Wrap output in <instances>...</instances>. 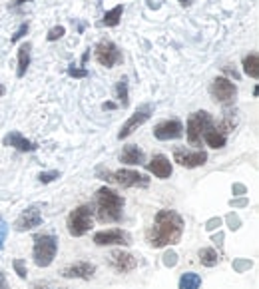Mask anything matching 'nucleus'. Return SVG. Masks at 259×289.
I'll use <instances>...</instances> for the list:
<instances>
[{
  "mask_svg": "<svg viewBox=\"0 0 259 289\" xmlns=\"http://www.w3.org/2000/svg\"><path fill=\"white\" fill-rule=\"evenodd\" d=\"M199 287H201V277L197 273L188 271V273H184L180 277V289H199Z\"/></svg>",
  "mask_w": 259,
  "mask_h": 289,
  "instance_id": "24",
  "label": "nucleus"
},
{
  "mask_svg": "<svg viewBox=\"0 0 259 289\" xmlns=\"http://www.w3.org/2000/svg\"><path fill=\"white\" fill-rule=\"evenodd\" d=\"M12 267H14L16 275H18L20 279H26L28 271H26V261H24V259H14V261H12Z\"/></svg>",
  "mask_w": 259,
  "mask_h": 289,
  "instance_id": "26",
  "label": "nucleus"
},
{
  "mask_svg": "<svg viewBox=\"0 0 259 289\" xmlns=\"http://www.w3.org/2000/svg\"><path fill=\"white\" fill-rule=\"evenodd\" d=\"M2 94H4V86L0 84V96H2Z\"/></svg>",
  "mask_w": 259,
  "mask_h": 289,
  "instance_id": "43",
  "label": "nucleus"
},
{
  "mask_svg": "<svg viewBox=\"0 0 259 289\" xmlns=\"http://www.w3.org/2000/svg\"><path fill=\"white\" fill-rule=\"evenodd\" d=\"M144 150L142 148H138L136 144H128V146H124V150H122V154H120V161L122 163H126V166H142L144 163Z\"/></svg>",
  "mask_w": 259,
  "mask_h": 289,
  "instance_id": "19",
  "label": "nucleus"
},
{
  "mask_svg": "<svg viewBox=\"0 0 259 289\" xmlns=\"http://www.w3.org/2000/svg\"><path fill=\"white\" fill-rule=\"evenodd\" d=\"M108 257H110V265H112L116 271H120V273H128V271L138 267V259L132 256V254H128V252L116 250V252H112Z\"/></svg>",
  "mask_w": 259,
  "mask_h": 289,
  "instance_id": "15",
  "label": "nucleus"
},
{
  "mask_svg": "<svg viewBox=\"0 0 259 289\" xmlns=\"http://www.w3.org/2000/svg\"><path fill=\"white\" fill-rule=\"evenodd\" d=\"M247 193V188L243 184H233V195H243Z\"/></svg>",
  "mask_w": 259,
  "mask_h": 289,
  "instance_id": "37",
  "label": "nucleus"
},
{
  "mask_svg": "<svg viewBox=\"0 0 259 289\" xmlns=\"http://www.w3.org/2000/svg\"><path fill=\"white\" fill-rule=\"evenodd\" d=\"M34 289H46V285H36Z\"/></svg>",
  "mask_w": 259,
  "mask_h": 289,
  "instance_id": "44",
  "label": "nucleus"
},
{
  "mask_svg": "<svg viewBox=\"0 0 259 289\" xmlns=\"http://www.w3.org/2000/svg\"><path fill=\"white\" fill-rule=\"evenodd\" d=\"M197 256H199L201 265H205V267H215L220 263V254L213 247H203V250H199Z\"/></svg>",
  "mask_w": 259,
  "mask_h": 289,
  "instance_id": "23",
  "label": "nucleus"
},
{
  "mask_svg": "<svg viewBox=\"0 0 259 289\" xmlns=\"http://www.w3.org/2000/svg\"><path fill=\"white\" fill-rule=\"evenodd\" d=\"M122 14H124V4H118V6H114L112 10H108V12L104 14V18H102V24H104V26H110V28H114V26H118V24H120V20H122Z\"/></svg>",
  "mask_w": 259,
  "mask_h": 289,
  "instance_id": "21",
  "label": "nucleus"
},
{
  "mask_svg": "<svg viewBox=\"0 0 259 289\" xmlns=\"http://www.w3.org/2000/svg\"><path fill=\"white\" fill-rule=\"evenodd\" d=\"M243 72L249 76V78H259V56L257 52H251L243 58Z\"/></svg>",
  "mask_w": 259,
  "mask_h": 289,
  "instance_id": "22",
  "label": "nucleus"
},
{
  "mask_svg": "<svg viewBox=\"0 0 259 289\" xmlns=\"http://www.w3.org/2000/svg\"><path fill=\"white\" fill-rule=\"evenodd\" d=\"M182 233H184L182 216L174 210H160L146 237L152 247H165V245H176L182 239Z\"/></svg>",
  "mask_w": 259,
  "mask_h": 289,
  "instance_id": "1",
  "label": "nucleus"
},
{
  "mask_svg": "<svg viewBox=\"0 0 259 289\" xmlns=\"http://www.w3.org/2000/svg\"><path fill=\"white\" fill-rule=\"evenodd\" d=\"M96 273V265L90 261H78L62 269V277L66 279H92Z\"/></svg>",
  "mask_w": 259,
  "mask_h": 289,
  "instance_id": "14",
  "label": "nucleus"
},
{
  "mask_svg": "<svg viewBox=\"0 0 259 289\" xmlns=\"http://www.w3.org/2000/svg\"><path fill=\"white\" fill-rule=\"evenodd\" d=\"M94 58L100 66L104 68H114L116 64L122 62V50L108 38L100 40L96 46H94Z\"/></svg>",
  "mask_w": 259,
  "mask_h": 289,
  "instance_id": "7",
  "label": "nucleus"
},
{
  "mask_svg": "<svg viewBox=\"0 0 259 289\" xmlns=\"http://www.w3.org/2000/svg\"><path fill=\"white\" fill-rule=\"evenodd\" d=\"M26 2H32V0H14V2H12V6H14V8H20V6H22V4H26Z\"/></svg>",
  "mask_w": 259,
  "mask_h": 289,
  "instance_id": "40",
  "label": "nucleus"
},
{
  "mask_svg": "<svg viewBox=\"0 0 259 289\" xmlns=\"http://www.w3.org/2000/svg\"><path fill=\"white\" fill-rule=\"evenodd\" d=\"M222 239H224V233H218V235H213V241H215V243H222Z\"/></svg>",
  "mask_w": 259,
  "mask_h": 289,
  "instance_id": "42",
  "label": "nucleus"
},
{
  "mask_svg": "<svg viewBox=\"0 0 259 289\" xmlns=\"http://www.w3.org/2000/svg\"><path fill=\"white\" fill-rule=\"evenodd\" d=\"M58 254V237L50 233H42L34 237L32 257L38 267H48Z\"/></svg>",
  "mask_w": 259,
  "mask_h": 289,
  "instance_id": "3",
  "label": "nucleus"
},
{
  "mask_svg": "<svg viewBox=\"0 0 259 289\" xmlns=\"http://www.w3.org/2000/svg\"><path fill=\"white\" fill-rule=\"evenodd\" d=\"M64 289H66V287H64Z\"/></svg>",
  "mask_w": 259,
  "mask_h": 289,
  "instance_id": "45",
  "label": "nucleus"
},
{
  "mask_svg": "<svg viewBox=\"0 0 259 289\" xmlns=\"http://www.w3.org/2000/svg\"><path fill=\"white\" fill-rule=\"evenodd\" d=\"M116 96H118V100H120L122 108H126V106L130 104V98H128V78H126V76L118 80V84H116Z\"/></svg>",
  "mask_w": 259,
  "mask_h": 289,
  "instance_id": "25",
  "label": "nucleus"
},
{
  "mask_svg": "<svg viewBox=\"0 0 259 289\" xmlns=\"http://www.w3.org/2000/svg\"><path fill=\"white\" fill-rule=\"evenodd\" d=\"M2 146H8V148H14L18 152H36L38 150V144H34L30 140H26L20 132H10L2 138Z\"/></svg>",
  "mask_w": 259,
  "mask_h": 289,
  "instance_id": "16",
  "label": "nucleus"
},
{
  "mask_svg": "<svg viewBox=\"0 0 259 289\" xmlns=\"http://www.w3.org/2000/svg\"><path fill=\"white\" fill-rule=\"evenodd\" d=\"M28 28H30V24H28V22H22V24H20V28H18L16 32L12 34V38H10V42L14 44V42H18L20 38H24V36H26V32H28Z\"/></svg>",
  "mask_w": 259,
  "mask_h": 289,
  "instance_id": "31",
  "label": "nucleus"
},
{
  "mask_svg": "<svg viewBox=\"0 0 259 289\" xmlns=\"http://www.w3.org/2000/svg\"><path fill=\"white\" fill-rule=\"evenodd\" d=\"M247 203H249V201H247L245 197H241V199H231V201H229L231 208H245Z\"/></svg>",
  "mask_w": 259,
  "mask_h": 289,
  "instance_id": "36",
  "label": "nucleus"
},
{
  "mask_svg": "<svg viewBox=\"0 0 259 289\" xmlns=\"http://www.w3.org/2000/svg\"><path fill=\"white\" fill-rule=\"evenodd\" d=\"M40 224H42V212H40V205L34 203V205H28L18 216V220L14 222V229L16 231H30V229H36Z\"/></svg>",
  "mask_w": 259,
  "mask_h": 289,
  "instance_id": "12",
  "label": "nucleus"
},
{
  "mask_svg": "<svg viewBox=\"0 0 259 289\" xmlns=\"http://www.w3.org/2000/svg\"><path fill=\"white\" fill-rule=\"evenodd\" d=\"M6 233H8V224L0 218V250H2V243H4V239H6Z\"/></svg>",
  "mask_w": 259,
  "mask_h": 289,
  "instance_id": "34",
  "label": "nucleus"
},
{
  "mask_svg": "<svg viewBox=\"0 0 259 289\" xmlns=\"http://www.w3.org/2000/svg\"><path fill=\"white\" fill-rule=\"evenodd\" d=\"M209 94L220 104H231L237 96V86L227 78H215L209 86Z\"/></svg>",
  "mask_w": 259,
  "mask_h": 289,
  "instance_id": "9",
  "label": "nucleus"
},
{
  "mask_svg": "<svg viewBox=\"0 0 259 289\" xmlns=\"http://www.w3.org/2000/svg\"><path fill=\"white\" fill-rule=\"evenodd\" d=\"M174 161H178L182 168H199L207 161V154L203 150H186V148H174Z\"/></svg>",
  "mask_w": 259,
  "mask_h": 289,
  "instance_id": "10",
  "label": "nucleus"
},
{
  "mask_svg": "<svg viewBox=\"0 0 259 289\" xmlns=\"http://www.w3.org/2000/svg\"><path fill=\"white\" fill-rule=\"evenodd\" d=\"M251 265H253L251 259H235V261H233V269H235L237 273H243V271L249 269Z\"/></svg>",
  "mask_w": 259,
  "mask_h": 289,
  "instance_id": "30",
  "label": "nucleus"
},
{
  "mask_svg": "<svg viewBox=\"0 0 259 289\" xmlns=\"http://www.w3.org/2000/svg\"><path fill=\"white\" fill-rule=\"evenodd\" d=\"M154 136L156 140H162V142H167V140H178L184 136V124L180 120H163L160 124H156L154 128Z\"/></svg>",
  "mask_w": 259,
  "mask_h": 289,
  "instance_id": "13",
  "label": "nucleus"
},
{
  "mask_svg": "<svg viewBox=\"0 0 259 289\" xmlns=\"http://www.w3.org/2000/svg\"><path fill=\"white\" fill-rule=\"evenodd\" d=\"M203 142H205L209 148H213V150H222L227 142V134L220 128V126H215V122H213V126H209V128L205 130Z\"/></svg>",
  "mask_w": 259,
  "mask_h": 289,
  "instance_id": "18",
  "label": "nucleus"
},
{
  "mask_svg": "<svg viewBox=\"0 0 259 289\" xmlns=\"http://www.w3.org/2000/svg\"><path fill=\"white\" fill-rule=\"evenodd\" d=\"M64 34H66L64 26H54V28H50V30H48V34H46V40H48V42H54V40L62 38Z\"/></svg>",
  "mask_w": 259,
  "mask_h": 289,
  "instance_id": "28",
  "label": "nucleus"
},
{
  "mask_svg": "<svg viewBox=\"0 0 259 289\" xmlns=\"http://www.w3.org/2000/svg\"><path fill=\"white\" fill-rule=\"evenodd\" d=\"M92 214H94V210H92V205H88V203H82V205H78L74 212H70V216H68V233L72 235V237H82V235H86L90 229H92Z\"/></svg>",
  "mask_w": 259,
  "mask_h": 289,
  "instance_id": "6",
  "label": "nucleus"
},
{
  "mask_svg": "<svg viewBox=\"0 0 259 289\" xmlns=\"http://www.w3.org/2000/svg\"><path fill=\"white\" fill-rule=\"evenodd\" d=\"M0 289H10L8 287V283H6V277H4L2 271H0Z\"/></svg>",
  "mask_w": 259,
  "mask_h": 289,
  "instance_id": "39",
  "label": "nucleus"
},
{
  "mask_svg": "<svg viewBox=\"0 0 259 289\" xmlns=\"http://www.w3.org/2000/svg\"><path fill=\"white\" fill-rule=\"evenodd\" d=\"M30 52H32V44L30 42H24L20 48H18V68H16V76L18 78H24L28 66H30Z\"/></svg>",
  "mask_w": 259,
  "mask_h": 289,
  "instance_id": "20",
  "label": "nucleus"
},
{
  "mask_svg": "<svg viewBox=\"0 0 259 289\" xmlns=\"http://www.w3.org/2000/svg\"><path fill=\"white\" fill-rule=\"evenodd\" d=\"M178 263V254L176 252H165L163 254V265L165 267H174Z\"/></svg>",
  "mask_w": 259,
  "mask_h": 289,
  "instance_id": "32",
  "label": "nucleus"
},
{
  "mask_svg": "<svg viewBox=\"0 0 259 289\" xmlns=\"http://www.w3.org/2000/svg\"><path fill=\"white\" fill-rule=\"evenodd\" d=\"M66 72H68V76H72V78H86V76H88V70H86V68H76V64H68Z\"/></svg>",
  "mask_w": 259,
  "mask_h": 289,
  "instance_id": "27",
  "label": "nucleus"
},
{
  "mask_svg": "<svg viewBox=\"0 0 259 289\" xmlns=\"http://www.w3.org/2000/svg\"><path fill=\"white\" fill-rule=\"evenodd\" d=\"M60 178V172L58 170H52V172H42L40 176H38V180L42 182V184H50V182H54V180H58Z\"/></svg>",
  "mask_w": 259,
  "mask_h": 289,
  "instance_id": "29",
  "label": "nucleus"
},
{
  "mask_svg": "<svg viewBox=\"0 0 259 289\" xmlns=\"http://www.w3.org/2000/svg\"><path fill=\"white\" fill-rule=\"evenodd\" d=\"M222 222H224L222 218H211V220L205 224V229H207V231H213V229H218V227L222 225Z\"/></svg>",
  "mask_w": 259,
  "mask_h": 289,
  "instance_id": "33",
  "label": "nucleus"
},
{
  "mask_svg": "<svg viewBox=\"0 0 259 289\" xmlns=\"http://www.w3.org/2000/svg\"><path fill=\"white\" fill-rule=\"evenodd\" d=\"M116 108H118L116 102H104V104H102V110H116Z\"/></svg>",
  "mask_w": 259,
  "mask_h": 289,
  "instance_id": "38",
  "label": "nucleus"
},
{
  "mask_svg": "<svg viewBox=\"0 0 259 289\" xmlns=\"http://www.w3.org/2000/svg\"><path fill=\"white\" fill-rule=\"evenodd\" d=\"M152 118V106L150 104H144V106H140L132 116H130L128 120L124 122V126H122V130L118 132V138L120 140H126V138H130L136 130L140 128V126H144L148 120Z\"/></svg>",
  "mask_w": 259,
  "mask_h": 289,
  "instance_id": "8",
  "label": "nucleus"
},
{
  "mask_svg": "<svg viewBox=\"0 0 259 289\" xmlns=\"http://www.w3.org/2000/svg\"><path fill=\"white\" fill-rule=\"evenodd\" d=\"M209 126H213V118H211L209 112L197 110L194 114H190L188 124H186V136H188L190 146L199 148L201 142H203V134H205V130L209 128Z\"/></svg>",
  "mask_w": 259,
  "mask_h": 289,
  "instance_id": "4",
  "label": "nucleus"
},
{
  "mask_svg": "<svg viewBox=\"0 0 259 289\" xmlns=\"http://www.w3.org/2000/svg\"><path fill=\"white\" fill-rule=\"evenodd\" d=\"M98 176H102L100 180H106V182H114L122 188H148L150 186V178L136 172V170H116V172H100L98 170Z\"/></svg>",
  "mask_w": 259,
  "mask_h": 289,
  "instance_id": "5",
  "label": "nucleus"
},
{
  "mask_svg": "<svg viewBox=\"0 0 259 289\" xmlns=\"http://www.w3.org/2000/svg\"><path fill=\"white\" fill-rule=\"evenodd\" d=\"M126 199L118 192L110 188H100L96 192V214L100 224H116L122 220V210H124Z\"/></svg>",
  "mask_w": 259,
  "mask_h": 289,
  "instance_id": "2",
  "label": "nucleus"
},
{
  "mask_svg": "<svg viewBox=\"0 0 259 289\" xmlns=\"http://www.w3.org/2000/svg\"><path fill=\"white\" fill-rule=\"evenodd\" d=\"M146 168H148V172H150V174H154L158 180H167V178L171 176V172H174L171 161L167 160L163 154L154 156L152 161H148V163H146Z\"/></svg>",
  "mask_w": 259,
  "mask_h": 289,
  "instance_id": "17",
  "label": "nucleus"
},
{
  "mask_svg": "<svg viewBox=\"0 0 259 289\" xmlns=\"http://www.w3.org/2000/svg\"><path fill=\"white\" fill-rule=\"evenodd\" d=\"M226 220H227V224H229V227H231V229H237V227H239V224H241V222H239V218H237L235 214H229Z\"/></svg>",
  "mask_w": 259,
  "mask_h": 289,
  "instance_id": "35",
  "label": "nucleus"
},
{
  "mask_svg": "<svg viewBox=\"0 0 259 289\" xmlns=\"http://www.w3.org/2000/svg\"><path fill=\"white\" fill-rule=\"evenodd\" d=\"M178 2H180L184 8H188V6H192V2H194V0H178Z\"/></svg>",
  "mask_w": 259,
  "mask_h": 289,
  "instance_id": "41",
  "label": "nucleus"
},
{
  "mask_svg": "<svg viewBox=\"0 0 259 289\" xmlns=\"http://www.w3.org/2000/svg\"><path fill=\"white\" fill-rule=\"evenodd\" d=\"M94 243L96 245H130L132 237L128 231L114 227V229H104V231L94 233Z\"/></svg>",
  "mask_w": 259,
  "mask_h": 289,
  "instance_id": "11",
  "label": "nucleus"
}]
</instances>
